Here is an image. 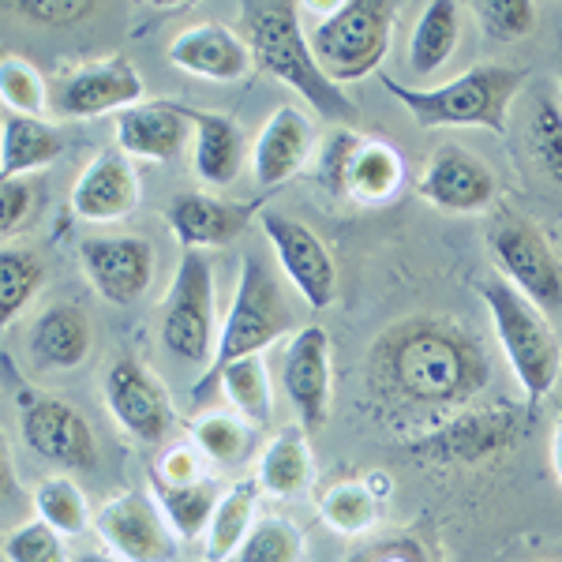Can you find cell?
<instances>
[{
    "instance_id": "1",
    "label": "cell",
    "mask_w": 562,
    "mask_h": 562,
    "mask_svg": "<svg viewBox=\"0 0 562 562\" xmlns=\"http://www.w3.org/2000/svg\"><path fill=\"white\" fill-rule=\"evenodd\" d=\"M492 383L484 346L454 319L416 315L394 323L371 346L368 386L386 413L450 420Z\"/></svg>"
},
{
    "instance_id": "2",
    "label": "cell",
    "mask_w": 562,
    "mask_h": 562,
    "mask_svg": "<svg viewBox=\"0 0 562 562\" xmlns=\"http://www.w3.org/2000/svg\"><path fill=\"white\" fill-rule=\"evenodd\" d=\"M240 20L248 31L244 42L251 49V65L289 90H296L326 121H357V102L341 87H334L323 76V68L315 65L307 31L301 23V8L289 0H251L240 8Z\"/></svg>"
},
{
    "instance_id": "3",
    "label": "cell",
    "mask_w": 562,
    "mask_h": 562,
    "mask_svg": "<svg viewBox=\"0 0 562 562\" xmlns=\"http://www.w3.org/2000/svg\"><path fill=\"white\" fill-rule=\"evenodd\" d=\"M525 83V71L510 65H473L442 87H402L383 76V87L394 102L409 109L420 128H484L506 135L510 102Z\"/></svg>"
},
{
    "instance_id": "4",
    "label": "cell",
    "mask_w": 562,
    "mask_h": 562,
    "mask_svg": "<svg viewBox=\"0 0 562 562\" xmlns=\"http://www.w3.org/2000/svg\"><path fill=\"white\" fill-rule=\"evenodd\" d=\"M476 293L487 307L498 349H503L506 364L518 379L525 402H529V409H537L562 375V341L555 326L548 323V312L525 301L518 289L498 274L480 281Z\"/></svg>"
},
{
    "instance_id": "5",
    "label": "cell",
    "mask_w": 562,
    "mask_h": 562,
    "mask_svg": "<svg viewBox=\"0 0 562 562\" xmlns=\"http://www.w3.org/2000/svg\"><path fill=\"white\" fill-rule=\"evenodd\" d=\"M289 330H293V312H289L285 296H281L274 267H270L259 251H251V256H244L240 262L237 293H233L222 334H217L211 364H206L203 379H199V386L192 390V402L206 405L214 397L217 371L240 357H256V352L274 346L281 334H289Z\"/></svg>"
},
{
    "instance_id": "6",
    "label": "cell",
    "mask_w": 562,
    "mask_h": 562,
    "mask_svg": "<svg viewBox=\"0 0 562 562\" xmlns=\"http://www.w3.org/2000/svg\"><path fill=\"white\" fill-rule=\"evenodd\" d=\"M394 20V0H346V4H334L307 34L315 65L323 68V76L334 87L371 76L390 53Z\"/></svg>"
},
{
    "instance_id": "7",
    "label": "cell",
    "mask_w": 562,
    "mask_h": 562,
    "mask_svg": "<svg viewBox=\"0 0 562 562\" xmlns=\"http://www.w3.org/2000/svg\"><path fill=\"white\" fill-rule=\"evenodd\" d=\"M161 346L184 364H211L217 346L214 267L203 251H184L177 262L173 285L161 304Z\"/></svg>"
},
{
    "instance_id": "8",
    "label": "cell",
    "mask_w": 562,
    "mask_h": 562,
    "mask_svg": "<svg viewBox=\"0 0 562 562\" xmlns=\"http://www.w3.org/2000/svg\"><path fill=\"white\" fill-rule=\"evenodd\" d=\"M487 248L498 262V278L510 281L525 301H532L540 312L562 307V262L529 217L503 214L487 233Z\"/></svg>"
},
{
    "instance_id": "9",
    "label": "cell",
    "mask_w": 562,
    "mask_h": 562,
    "mask_svg": "<svg viewBox=\"0 0 562 562\" xmlns=\"http://www.w3.org/2000/svg\"><path fill=\"white\" fill-rule=\"evenodd\" d=\"M518 409H461L450 420L435 424L424 439L409 442V454L424 461H450V465H476L510 450L521 435Z\"/></svg>"
},
{
    "instance_id": "10",
    "label": "cell",
    "mask_w": 562,
    "mask_h": 562,
    "mask_svg": "<svg viewBox=\"0 0 562 562\" xmlns=\"http://www.w3.org/2000/svg\"><path fill=\"white\" fill-rule=\"evenodd\" d=\"M20 431L31 454L65 469V473H94L98 469V439L87 416L60 397H26Z\"/></svg>"
},
{
    "instance_id": "11",
    "label": "cell",
    "mask_w": 562,
    "mask_h": 562,
    "mask_svg": "<svg viewBox=\"0 0 562 562\" xmlns=\"http://www.w3.org/2000/svg\"><path fill=\"white\" fill-rule=\"evenodd\" d=\"M102 394L113 413V420L139 442L166 439L177 424V409L169 390L158 383V375L147 371L139 360L116 357L102 375Z\"/></svg>"
},
{
    "instance_id": "12",
    "label": "cell",
    "mask_w": 562,
    "mask_h": 562,
    "mask_svg": "<svg viewBox=\"0 0 562 562\" xmlns=\"http://www.w3.org/2000/svg\"><path fill=\"white\" fill-rule=\"evenodd\" d=\"M94 529L124 562H173L177 532L166 521L158 498L147 492H121L98 510Z\"/></svg>"
},
{
    "instance_id": "13",
    "label": "cell",
    "mask_w": 562,
    "mask_h": 562,
    "mask_svg": "<svg viewBox=\"0 0 562 562\" xmlns=\"http://www.w3.org/2000/svg\"><path fill=\"white\" fill-rule=\"evenodd\" d=\"M262 233H267L270 248H274L278 267L285 270L296 293L312 307H330L338 301V267H334L326 244L307 229L304 222L289 214H262Z\"/></svg>"
},
{
    "instance_id": "14",
    "label": "cell",
    "mask_w": 562,
    "mask_h": 562,
    "mask_svg": "<svg viewBox=\"0 0 562 562\" xmlns=\"http://www.w3.org/2000/svg\"><path fill=\"white\" fill-rule=\"evenodd\" d=\"M281 386L293 402L301 428L315 435L330 420L334 402V368H330V338L323 326H301L285 349V368H281Z\"/></svg>"
},
{
    "instance_id": "15",
    "label": "cell",
    "mask_w": 562,
    "mask_h": 562,
    "mask_svg": "<svg viewBox=\"0 0 562 562\" xmlns=\"http://www.w3.org/2000/svg\"><path fill=\"white\" fill-rule=\"evenodd\" d=\"M83 274L102 301L128 307L154 281V244L143 237H87L79 244Z\"/></svg>"
},
{
    "instance_id": "16",
    "label": "cell",
    "mask_w": 562,
    "mask_h": 562,
    "mask_svg": "<svg viewBox=\"0 0 562 562\" xmlns=\"http://www.w3.org/2000/svg\"><path fill=\"white\" fill-rule=\"evenodd\" d=\"M143 94H147V87H143V76L132 60L109 57L71 68L53 90V105L60 116H105L139 105Z\"/></svg>"
},
{
    "instance_id": "17",
    "label": "cell",
    "mask_w": 562,
    "mask_h": 562,
    "mask_svg": "<svg viewBox=\"0 0 562 562\" xmlns=\"http://www.w3.org/2000/svg\"><path fill=\"white\" fill-rule=\"evenodd\" d=\"M416 192L428 199L435 211L480 214L495 203L498 188H495V173L473 150L442 143L439 150H431L428 166H424L420 180H416Z\"/></svg>"
},
{
    "instance_id": "18",
    "label": "cell",
    "mask_w": 562,
    "mask_h": 562,
    "mask_svg": "<svg viewBox=\"0 0 562 562\" xmlns=\"http://www.w3.org/2000/svg\"><path fill=\"white\" fill-rule=\"evenodd\" d=\"M251 214H256L251 203H225L206 192H180L166 206V222L184 251L225 248L248 229Z\"/></svg>"
},
{
    "instance_id": "19",
    "label": "cell",
    "mask_w": 562,
    "mask_h": 562,
    "mask_svg": "<svg viewBox=\"0 0 562 562\" xmlns=\"http://www.w3.org/2000/svg\"><path fill=\"white\" fill-rule=\"evenodd\" d=\"M139 206V173L121 150H102L87 161L71 188V214L83 222H116Z\"/></svg>"
},
{
    "instance_id": "20",
    "label": "cell",
    "mask_w": 562,
    "mask_h": 562,
    "mask_svg": "<svg viewBox=\"0 0 562 562\" xmlns=\"http://www.w3.org/2000/svg\"><path fill=\"white\" fill-rule=\"evenodd\" d=\"M312 154H315L312 121H307L301 109L278 105L256 135L251 173H256L259 188H281L312 161Z\"/></svg>"
},
{
    "instance_id": "21",
    "label": "cell",
    "mask_w": 562,
    "mask_h": 562,
    "mask_svg": "<svg viewBox=\"0 0 562 562\" xmlns=\"http://www.w3.org/2000/svg\"><path fill=\"white\" fill-rule=\"evenodd\" d=\"M192 143V116L177 102H139L116 113V147L128 158L173 161Z\"/></svg>"
},
{
    "instance_id": "22",
    "label": "cell",
    "mask_w": 562,
    "mask_h": 562,
    "mask_svg": "<svg viewBox=\"0 0 562 562\" xmlns=\"http://www.w3.org/2000/svg\"><path fill=\"white\" fill-rule=\"evenodd\" d=\"M169 60L188 76L211 79V83H240L251 68V49L240 34L222 23H195L169 42Z\"/></svg>"
},
{
    "instance_id": "23",
    "label": "cell",
    "mask_w": 562,
    "mask_h": 562,
    "mask_svg": "<svg viewBox=\"0 0 562 562\" xmlns=\"http://www.w3.org/2000/svg\"><path fill=\"white\" fill-rule=\"evenodd\" d=\"M192 116V166L195 177L211 188H229L248 161V135L229 113L214 109H188Z\"/></svg>"
},
{
    "instance_id": "24",
    "label": "cell",
    "mask_w": 562,
    "mask_h": 562,
    "mask_svg": "<svg viewBox=\"0 0 562 562\" xmlns=\"http://www.w3.org/2000/svg\"><path fill=\"white\" fill-rule=\"evenodd\" d=\"M90 346H94V330H90L87 312L68 301L45 307L26 334V349H31L34 364L53 371L79 368L90 357Z\"/></svg>"
},
{
    "instance_id": "25",
    "label": "cell",
    "mask_w": 562,
    "mask_h": 562,
    "mask_svg": "<svg viewBox=\"0 0 562 562\" xmlns=\"http://www.w3.org/2000/svg\"><path fill=\"white\" fill-rule=\"evenodd\" d=\"M65 154V135L38 116L8 113L0 121V177L23 180L34 169H49Z\"/></svg>"
},
{
    "instance_id": "26",
    "label": "cell",
    "mask_w": 562,
    "mask_h": 562,
    "mask_svg": "<svg viewBox=\"0 0 562 562\" xmlns=\"http://www.w3.org/2000/svg\"><path fill=\"white\" fill-rule=\"evenodd\" d=\"M259 492L274 498H293L312 484V450H307L304 428H281L274 439L262 447L256 469Z\"/></svg>"
},
{
    "instance_id": "27",
    "label": "cell",
    "mask_w": 562,
    "mask_h": 562,
    "mask_svg": "<svg viewBox=\"0 0 562 562\" xmlns=\"http://www.w3.org/2000/svg\"><path fill=\"white\" fill-rule=\"evenodd\" d=\"M461 42V8L454 0H431L420 12L409 38V68L413 76L431 79L435 71L454 57Z\"/></svg>"
},
{
    "instance_id": "28",
    "label": "cell",
    "mask_w": 562,
    "mask_h": 562,
    "mask_svg": "<svg viewBox=\"0 0 562 562\" xmlns=\"http://www.w3.org/2000/svg\"><path fill=\"white\" fill-rule=\"evenodd\" d=\"M217 390H225L233 413H237L240 420H248L251 428H267L270 424V413H274V386H270V371H267L262 352L225 364L214 379V394Z\"/></svg>"
},
{
    "instance_id": "29",
    "label": "cell",
    "mask_w": 562,
    "mask_h": 562,
    "mask_svg": "<svg viewBox=\"0 0 562 562\" xmlns=\"http://www.w3.org/2000/svg\"><path fill=\"white\" fill-rule=\"evenodd\" d=\"M259 484L256 480H237L214 506V518L206 525V562H229L240 551L244 537L251 532L256 518Z\"/></svg>"
},
{
    "instance_id": "30",
    "label": "cell",
    "mask_w": 562,
    "mask_h": 562,
    "mask_svg": "<svg viewBox=\"0 0 562 562\" xmlns=\"http://www.w3.org/2000/svg\"><path fill=\"white\" fill-rule=\"evenodd\" d=\"M158 506L166 514V521L173 525L177 537H203L206 525L214 518V506L222 492H217V480L199 476L192 484H154Z\"/></svg>"
},
{
    "instance_id": "31",
    "label": "cell",
    "mask_w": 562,
    "mask_h": 562,
    "mask_svg": "<svg viewBox=\"0 0 562 562\" xmlns=\"http://www.w3.org/2000/svg\"><path fill=\"white\" fill-rule=\"evenodd\" d=\"M397 188H402V158H397V150L379 139H360L349 166L346 195L360 199V203H386Z\"/></svg>"
},
{
    "instance_id": "32",
    "label": "cell",
    "mask_w": 562,
    "mask_h": 562,
    "mask_svg": "<svg viewBox=\"0 0 562 562\" xmlns=\"http://www.w3.org/2000/svg\"><path fill=\"white\" fill-rule=\"evenodd\" d=\"M192 439L214 465H244L256 447V428L237 413H206L192 420Z\"/></svg>"
},
{
    "instance_id": "33",
    "label": "cell",
    "mask_w": 562,
    "mask_h": 562,
    "mask_svg": "<svg viewBox=\"0 0 562 562\" xmlns=\"http://www.w3.org/2000/svg\"><path fill=\"white\" fill-rule=\"evenodd\" d=\"M45 285V262L31 248H0V330L20 319Z\"/></svg>"
},
{
    "instance_id": "34",
    "label": "cell",
    "mask_w": 562,
    "mask_h": 562,
    "mask_svg": "<svg viewBox=\"0 0 562 562\" xmlns=\"http://www.w3.org/2000/svg\"><path fill=\"white\" fill-rule=\"evenodd\" d=\"M319 514L330 529L346 532V537H360L379 521V495L364 480H341V484L323 492Z\"/></svg>"
},
{
    "instance_id": "35",
    "label": "cell",
    "mask_w": 562,
    "mask_h": 562,
    "mask_svg": "<svg viewBox=\"0 0 562 562\" xmlns=\"http://www.w3.org/2000/svg\"><path fill=\"white\" fill-rule=\"evenodd\" d=\"M34 510L45 525L60 532V537H79L90 525V503L83 495V487L71 476H49L34 487Z\"/></svg>"
},
{
    "instance_id": "36",
    "label": "cell",
    "mask_w": 562,
    "mask_h": 562,
    "mask_svg": "<svg viewBox=\"0 0 562 562\" xmlns=\"http://www.w3.org/2000/svg\"><path fill=\"white\" fill-rule=\"evenodd\" d=\"M525 147L543 173L562 188V105L555 98H532L529 121H525Z\"/></svg>"
},
{
    "instance_id": "37",
    "label": "cell",
    "mask_w": 562,
    "mask_h": 562,
    "mask_svg": "<svg viewBox=\"0 0 562 562\" xmlns=\"http://www.w3.org/2000/svg\"><path fill=\"white\" fill-rule=\"evenodd\" d=\"M0 102L15 116H38L49 109V87L42 71L23 57H0Z\"/></svg>"
},
{
    "instance_id": "38",
    "label": "cell",
    "mask_w": 562,
    "mask_h": 562,
    "mask_svg": "<svg viewBox=\"0 0 562 562\" xmlns=\"http://www.w3.org/2000/svg\"><path fill=\"white\" fill-rule=\"evenodd\" d=\"M304 540L301 529L285 518H262L251 525V532L244 537L240 551L233 559L237 562H301Z\"/></svg>"
},
{
    "instance_id": "39",
    "label": "cell",
    "mask_w": 562,
    "mask_h": 562,
    "mask_svg": "<svg viewBox=\"0 0 562 562\" xmlns=\"http://www.w3.org/2000/svg\"><path fill=\"white\" fill-rule=\"evenodd\" d=\"M473 15L480 31L495 42H521L537 26V4L532 0H476Z\"/></svg>"
},
{
    "instance_id": "40",
    "label": "cell",
    "mask_w": 562,
    "mask_h": 562,
    "mask_svg": "<svg viewBox=\"0 0 562 562\" xmlns=\"http://www.w3.org/2000/svg\"><path fill=\"white\" fill-rule=\"evenodd\" d=\"M4 559L8 562H68V543L53 525L34 518L20 525L15 532H8Z\"/></svg>"
},
{
    "instance_id": "41",
    "label": "cell",
    "mask_w": 562,
    "mask_h": 562,
    "mask_svg": "<svg viewBox=\"0 0 562 562\" xmlns=\"http://www.w3.org/2000/svg\"><path fill=\"white\" fill-rule=\"evenodd\" d=\"M42 203V188L34 180H4L0 177V240L31 225L34 211Z\"/></svg>"
},
{
    "instance_id": "42",
    "label": "cell",
    "mask_w": 562,
    "mask_h": 562,
    "mask_svg": "<svg viewBox=\"0 0 562 562\" xmlns=\"http://www.w3.org/2000/svg\"><path fill=\"white\" fill-rule=\"evenodd\" d=\"M360 147V135H352L349 128L330 132V139L319 147V180L330 195H346L349 184V166H352V154Z\"/></svg>"
},
{
    "instance_id": "43",
    "label": "cell",
    "mask_w": 562,
    "mask_h": 562,
    "mask_svg": "<svg viewBox=\"0 0 562 562\" xmlns=\"http://www.w3.org/2000/svg\"><path fill=\"white\" fill-rule=\"evenodd\" d=\"M8 12L38 26H76L98 12L94 0H15Z\"/></svg>"
},
{
    "instance_id": "44",
    "label": "cell",
    "mask_w": 562,
    "mask_h": 562,
    "mask_svg": "<svg viewBox=\"0 0 562 562\" xmlns=\"http://www.w3.org/2000/svg\"><path fill=\"white\" fill-rule=\"evenodd\" d=\"M199 476H203V469H199L192 447H169L166 454L154 461V473H150L154 484H192Z\"/></svg>"
},
{
    "instance_id": "45",
    "label": "cell",
    "mask_w": 562,
    "mask_h": 562,
    "mask_svg": "<svg viewBox=\"0 0 562 562\" xmlns=\"http://www.w3.org/2000/svg\"><path fill=\"white\" fill-rule=\"evenodd\" d=\"M20 492V480H15V465H12V454H8V442H4V431H0V506L8 498H15Z\"/></svg>"
},
{
    "instance_id": "46",
    "label": "cell",
    "mask_w": 562,
    "mask_h": 562,
    "mask_svg": "<svg viewBox=\"0 0 562 562\" xmlns=\"http://www.w3.org/2000/svg\"><path fill=\"white\" fill-rule=\"evenodd\" d=\"M551 465H555V476L562 484V402H559V413H555V431H551Z\"/></svg>"
},
{
    "instance_id": "47",
    "label": "cell",
    "mask_w": 562,
    "mask_h": 562,
    "mask_svg": "<svg viewBox=\"0 0 562 562\" xmlns=\"http://www.w3.org/2000/svg\"><path fill=\"white\" fill-rule=\"evenodd\" d=\"M76 562H124V559L113 555V551H83V555H76Z\"/></svg>"
},
{
    "instance_id": "48",
    "label": "cell",
    "mask_w": 562,
    "mask_h": 562,
    "mask_svg": "<svg viewBox=\"0 0 562 562\" xmlns=\"http://www.w3.org/2000/svg\"><path fill=\"white\" fill-rule=\"evenodd\" d=\"M379 562H413V559H402V555H386V559H379Z\"/></svg>"
},
{
    "instance_id": "49",
    "label": "cell",
    "mask_w": 562,
    "mask_h": 562,
    "mask_svg": "<svg viewBox=\"0 0 562 562\" xmlns=\"http://www.w3.org/2000/svg\"><path fill=\"white\" fill-rule=\"evenodd\" d=\"M559 87H562V65H559Z\"/></svg>"
}]
</instances>
